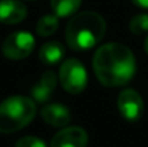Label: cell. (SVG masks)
Listing matches in <instances>:
<instances>
[{
    "mask_svg": "<svg viewBox=\"0 0 148 147\" xmlns=\"http://www.w3.org/2000/svg\"><path fill=\"white\" fill-rule=\"evenodd\" d=\"M65 58V48L59 42H48L39 49V59L45 65H56Z\"/></svg>",
    "mask_w": 148,
    "mask_h": 147,
    "instance_id": "obj_11",
    "label": "cell"
},
{
    "mask_svg": "<svg viewBox=\"0 0 148 147\" xmlns=\"http://www.w3.org/2000/svg\"><path fill=\"white\" fill-rule=\"evenodd\" d=\"M145 52H147V55H148V36H147V39H145Z\"/></svg>",
    "mask_w": 148,
    "mask_h": 147,
    "instance_id": "obj_17",
    "label": "cell"
},
{
    "mask_svg": "<svg viewBox=\"0 0 148 147\" xmlns=\"http://www.w3.org/2000/svg\"><path fill=\"white\" fill-rule=\"evenodd\" d=\"M118 110L121 112V115L127 120V121H138L143 114H144V101L143 97L135 91V90H124L122 92H119L118 101H116Z\"/></svg>",
    "mask_w": 148,
    "mask_h": 147,
    "instance_id": "obj_6",
    "label": "cell"
},
{
    "mask_svg": "<svg viewBox=\"0 0 148 147\" xmlns=\"http://www.w3.org/2000/svg\"><path fill=\"white\" fill-rule=\"evenodd\" d=\"M59 81L69 94H81L88 84V74L82 62L78 59H66L59 69Z\"/></svg>",
    "mask_w": 148,
    "mask_h": 147,
    "instance_id": "obj_4",
    "label": "cell"
},
{
    "mask_svg": "<svg viewBox=\"0 0 148 147\" xmlns=\"http://www.w3.org/2000/svg\"><path fill=\"white\" fill-rule=\"evenodd\" d=\"M135 6L144 9V10H148V0H131Z\"/></svg>",
    "mask_w": 148,
    "mask_h": 147,
    "instance_id": "obj_16",
    "label": "cell"
},
{
    "mask_svg": "<svg viewBox=\"0 0 148 147\" xmlns=\"http://www.w3.org/2000/svg\"><path fill=\"white\" fill-rule=\"evenodd\" d=\"M27 14V9L20 0H0V23L17 25Z\"/></svg>",
    "mask_w": 148,
    "mask_h": 147,
    "instance_id": "obj_8",
    "label": "cell"
},
{
    "mask_svg": "<svg viewBox=\"0 0 148 147\" xmlns=\"http://www.w3.org/2000/svg\"><path fill=\"white\" fill-rule=\"evenodd\" d=\"M92 65L98 81L105 87H121L128 84L137 69L132 50L116 42L98 48Z\"/></svg>",
    "mask_w": 148,
    "mask_h": 147,
    "instance_id": "obj_1",
    "label": "cell"
},
{
    "mask_svg": "<svg viewBox=\"0 0 148 147\" xmlns=\"http://www.w3.org/2000/svg\"><path fill=\"white\" fill-rule=\"evenodd\" d=\"M105 19L97 12H81L66 25L65 38L68 46L73 50H88L98 45L105 36Z\"/></svg>",
    "mask_w": 148,
    "mask_h": 147,
    "instance_id": "obj_2",
    "label": "cell"
},
{
    "mask_svg": "<svg viewBox=\"0 0 148 147\" xmlns=\"http://www.w3.org/2000/svg\"><path fill=\"white\" fill-rule=\"evenodd\" d=\"M42 118L52 127H66L71 123L72 114L63 104H49L42 108Z\"/></svg>",
    "mask_w": 148,
    "mask_h": 147,
    "instance_id": "obj_9",
    "label": "cell"
},
{
    "mask_svg": "<svg viewBox=\"0 0 148 147\" xmlns=\"http://www.w3.org/2000/svg\"><path fill=\"white\" fill-rule=\"evenodd\" d=\"M82 0H50L53 13L58 17H68L78 12Z\"/></svg>",
    "mask_w": 148,
    "mask_h": 147,
    "instance_id": "obj_12",
    "label": "cell"
},
{
    "mask_svg": "<svg viewBox=\"0 0 148 147\" xmlns=\"http://www.w3.org/2000/svg\"><path fill=\"white\" fill-rule=\"evenodd\" d=\"M130 30L134 35H144L148 33V14L147 13H140L135 14L131 22H130Z\"/></svg>",
    "mask_w": 148,
    "mask_h": 147,
    "instance_id": "obj_14",
    "label": "cell"
},
{
    "mask_svg": "<svg viewBox=\"0 0 148 147\" xmlns=\"http://www.w3.org/2000/svg\"><path fill=\"white\" fill-rule=\"evenodd\" d=\"M36 115L35 99L23 95L6 98L0 104V133L12 134L26 127Z\"/></svg>",
    "mask_w": 148,
    "mask_h": 147,
    "instance_id": "obj_3",
    "label": "cell"
},
{
    "mask_svg": "<svg viewBox=\"0 0 148 147\" xmlns=\"http://www.w3.org/2000/svg\"><path fill=\"white\" fill-rule=\"evenodd\" d=\"M56 87V75L52 71H46L42 74L40 79L32 88V98L38 102H46Z\"/></svg>",
    "mask_w": 148,
    "mask_h": 147,
    "instance_id": "obj_10",
    "label": "cell"
},
{
    "mask_svg": "<svg viewBox=\"0 0 148 147\" xmlns=\"http://www.w3.org/2000/svg\"><path fill=\"white\" fill-rule=\"evenodd\" d=\"M88 134L81 127H63L50 140V147H86Z\"/></svg>",
    "mask_w": 148,
    "mask_h": 147,
    "instance_id": "obj_7",
    "label": "cell"
},
{
    "mask_svg": "<svg viewBox=\"0 0 148 147\" xmlns=\"http://www.w3.org/2000/svg\"><path fill=\"white\" fill-rule=\"evenodd\" d=\"M14 147H46L45 141L40 140L39 137H33V136H26L22 137L16 141Z\"/></svg>",
    "mask_w": 148,
    "mask_h": 147,
    "instance_id": "obj_15",
    "label": "cell"
},
{
    "mask_svg": "<svg viewBox=\"0 0 148 147\" xmlns=\"http://www.w3.org/2000/svg\"><path fill=\"white\" fill-rule=\"evenodd\" d=\"M59 20L56 14H45L36 23V33L39 36H50L58 30Z\"/></svg>",
    "mask_w": 148,
    "mask_h": 147,
    "instance_id": "obj_13",
    "label": "cell"
},
{
    "mask_svg": "<svg viewBox=\"0 0 148 147\" xmlns=\"http://www.w3.org/2000/svg\"><path fill=\"white\" fill-rule=\"evenodd\" d=\"M35 48V38L29 32H14L4 38L1 43V52L7 59L22 61L27 58Z\"/></svg>",
    "mask_w": 148,
    "mask_h": 147,
    "instance_id": "obj_5",
    "label": "cell"
}]
</instances>
